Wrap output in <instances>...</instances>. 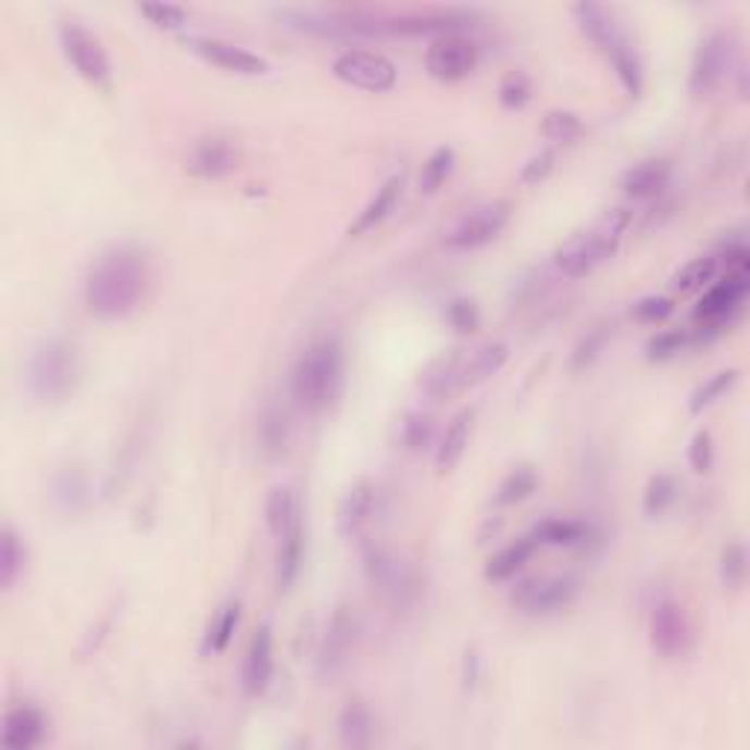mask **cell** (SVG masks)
I'll use <instances>...</instances> for the list:
<instances>
[{
    "label": "cell",
    "mask_w": 750,
    "mask_h": 750,
    "mask_svg": "<svg viewBox=\"0 0 750 750\" xmlns=\"http://www.w3.org/2000/svg\"><path fill=\"white\" fill-rule=\"evenodd\" d=\"M577 596L575 577H542V580H530L516 592V604L530 613V616H549L558 610H566Z\"/></svg>",
    "instance_id": "2e32d148"
},
{
    "label": "cell",
    "mask_w": 750,
    "mask_h": 750,
    "mask_svg": "<svg viewBox=\"0 0 750 750\" xmlns=\"http://www.w3.org/2000/svg\"><path fill=\"white\" fill-rule=\"evenodd\" d=\"M366 572H370V580H373L375 587L387 592V596L399 598L411 589V572H408V566L385 549H366Z\"/></svg>",
    "instance_id": "44dd1931"
},
{
    "label": "cell",
    "mask_w": 750,
    "mask_h": 750,
    "mask_svg": "<svg viewBox=\"0 0 750 750\" xmlns=\"http://www.w3.org/2000/svg\"><path fill=\"white\" fill-rule=\"evenodd\" d=\"M739 48L730 33H712L698 45L689 74V91L703 97L722 86L724 79L739 71Z\"/></svg>",
    "instance_id": "5b68a950"
},
{
    "label": "cell",
    "mask_w": 750,
    "mask_h": 750,
    "mask_svg": "<svg viewBox=\"0 0 750 750\" xmlns=\"http://www.w3.org/2000/svg\"><path fill=\"white\" fill-rule=\"evenodd\" d=\"M50 499L62 513H79L91 499V487H88L86 472L77 466H65L53 475L50 484Z\"/></svg>",
    "instance_id": "484cf974"
},
{
    "label": "cell",
    "mask_w": 750,
    "mask_h": 750,
    "mask_svg": "<svg viewBox=\"0 0 750 750\" xmlns=\"http://www.w3.org/2000/svg\"><path fill=\"white\" fill-rule=\"evenodd\" d=\"M537 472H534V466H516L513 472H508L504 478H501L499 490H496V504H501V508H508V504H520V501H525L530 496V492L537 490Z\"/></svg>",
    "instance_id": "74e56055"
},
{
    "label": "cell",
    "mask_w": 750,
    "mask_h": 750,
    "mask_svg": "<svg viewBox=\"0 0 750 750\" xmlns=\"http://www.w3.org/2000/svg\"><path fill=\"white\" fill-rule=\"evenodd\" d=\"M461 349L434 358L432 364L423 370V375H420V390L425 396H434V399H446L454 390H461Z\"/></svg>",
    "instance_id": "603a6c76"
},
{
    "label": "cell",
    "mask_w": 750,
    "mask_h": 750,
    "mask_svg": "<svg viewBox=\"0 0 750 750\" xmlns=\"http://www.w3.org/2000/svg\"><path fill=\"white\" fill-rule=\"evenodd\" d=\"M446 317L452 323V328L458 335H472L475 328L482 326V311H478V302L470 297H454L449 305H446Z\"/></svg>",
    "instance_id": "f6af8a7d"
},
{
    "label": "cell",
    "mask_w": 750,
    "mask_h": 750,
    "mask_svg": "<svg viewBox=\"0 0 750 750\" xmlns=\"http://www.w3.org/2000/svg\"><path fill=\"white\" fill-rule=\"evenodd\" d=\"M48 733V718L39 707L33 703H18L7 710L3 718V748L7 750H29L45 741Z\"/></svg>",
    "instance_id": "ac0fdd59"
},
{
    "label": "cell",
    "mask_w": 750,
    "mask_h": 750,
    "mask_svg": "<svg viewBox=\"0 0 750 750\" xmlns=\"http://www.w3.org/2000/svg\"><path fill=\"white\" fill-rule=\"evenodd\" d=\"M375 504V487L370 482L352 484L337 508V534L340 537H352L358 530L364 528L370 513H373Z\"/></svg>",
    "instance_id": "cb8c5ba5"
},
{
    "label": "cell",
    "mask_w": 750,
    "mask_h": 750,
    "mask_svg": "<svg viewBox=\"0 0 750 750\" xmlns=\"http://www.w3.org/2000/svg\"><path fill=\"white\" fill-rule=\"evenodd\" d=\"M745 580H748V549L741 539H733L722 551V584L727 589H741Z\"/></svg>",
    "instance_id": "60d3db41"
},
{
    "label": "cell",
    "mask_w": 750,
    "mask_h": 750,
    "mask_svg": "<svg viewBox=\"0 0 750 750\" xmlns=\"http://www.w3.org/2000/svg\"><path fill=\"white\" fill-rule=\"evenodd\" d=\"M554 171V150H539V153H534L528 159V162L522 164V171H520V183L522 185H537V183H542L546 176Z\"/></svg>",
    "instance_id": "816d5d0a"
},
{
    "label": "cell",
    "mask_w": 750,
    "mask_h": 750,
    "mask_svg": "<svg viewBox=\"0 0 750 750\" xmlns=\"http://www.w3.org/2000/svg\"><path fill=\"white\" fill-rule=\"evenodd\" d=\"M537 549H539V542L530 537V534L528 537H520L516 542H510V546H504V549L496 551V554L487 560L484 575L490 577V580H508V577L516 575V572H520V568L534 558V551Z\"/></svg>",
    "instance_id": "f546056e"
},
{
    "label": "cell",
    "mask_w": 750,
    "mask_h": 750,
    "mask_svg": "<svg viewBox=\"0 0 750 750\" xmlns=\"http://www.w3.org/2000/svg\"><path fill=\"white\" fill-rule=\"evenodd\" d=\"M259 442L261 452L267 458H282L288 452L290 442V420L288 411L279 404H267L259 416Z\"/></svg>",
    "instance_id": "83f0119b"
},
{
    "label": "cell",
    "mask_w": 750,
    "mask_h": 750,
    "mask_svg": "<svg viewBox=\"0 0 750 750\" xmlns=\"http://www.w3.org/2000/svg\"><path fill=\"white\" fill-rule=\"evenodd\" d=\"M238 622H241V601H226V604L217 610V616H214V622L209 625V630H205L202 654H223V651L229 648L235 630H238Z\"/></svg>",
    "instance_id": "d6a6232c"
},
{
    "label": "cell",
    "mask_w": 750,
    "mask_h": 750,
    "mask_svg": "<svg viewBox=\"0 0 750 750\" xmlns=\"http://www.w3.org/2000/svg\"><path fill=\"white\" fill-rule=\"evenodd\" d=\"M185 48L202 57L205 62L232 71V74H243V77H264L270 71V62L252 50L232 45L226 39H214V36H185Z\"/></svg>",
    "instance_id": "7c38bea8"
},
{
    "label": "cell",
    "mask_w": 750,
    "mask_h": 750,
    "mask_svg": "<svg viewBox=\"0 0 750 750\" xmlns=\"http://www.w3.org/2000/svg\"><path fill=\"white\" fill-rule=\"evenodd\" d=\"M718 264H722V259H715V255H703V259H692V261H689V264H684V267L674 273V288L684 290V293H689V290L703 288L707 282L715 279V273H718Z\"/></svg>",
    "instance_id": "ab89813d"
},
{
    "label": "cell",
    "mask_w": 750,
    "mask_h": 750,
    "mask_svg": "<svg viewBox=\"0 0 750 750\" xmlns=\"http://www.w3.org/2000/svg\"><path fill=\"white\" fill-rule=\"evenodd\" d=\"M739 370H718L712 373L703 385L695 387V393L689 396V411L692 414H701L703 408H710L712 402H718L724 393H730L733 385L739 382Z\"/></svg>",
    "instance_id": "f35d334b"
},
{
    "label": "cell",
    "mask_w": 750,
    "mask_h": 750,
    "mask_svg": "<svg viewBox=\"0 0 750 750\" xmlns=\"http://www.w3.org/2000/svg\"><path fill=\"white\" fill-rule=\"evenodd\" d=\"M302 549H305V542H302V525H297L290 534H285V537L279 539V554H276V587H279L282 592H288V589L293 587V580L299 577V568H302Z\"/></svg>",
    "instance_id": "e575fe53"
},
{
    "label": "cell",
    "mask_w": 750,
    "mask_h": 750,
    "mask_svg": "<svg viewBox=\"0 0 750 750\" xmlns=\"http://www.w3.org/2000/svg\"><path fill=\"white\" fill-rule=\"evenodd\" d=\"M674 311V299L672 297H642L634 305V314L639 323H660Z\"/></svg>",
    "instance_id": "f5cc1de1"
},
{
    "label": "cell",
    "mask_w": 750,
    "mask_h": 750,
    "mask_svg": "<svg viewBox=\"0 0 750 750\" xmlns=\"http://www.w3.org/2000/svg\"><path fill=\"white\" fill-rule=\"evenodd\" d=\"M607 337H610L607 326H596L587 337H580V343H577L575 352H572V366H575V370H584V366L592 364L598 358V352L604 349Z\"/></svg>",
    "instance_id": "c3c4849f"
},
{
    "label": "cell",
    "mask_w": 750,
    "mask_h": 750,
    "mask_svg": "<svg viewBox=\"0 0 750 750\" xmlns=\"http://www.w3.org/2000/svg\"><path fill=\"white\" fill-rule=\"evenodd\" d=\"M530 537L537 539L539 546L575 549V546L589 542V537H592V525L580 520H560V516H549V520H542L537 528L530 530Z\"/></svg>",
    "instance_id": "4316f807"
},
{
    "label": "cell",
    "mask_w": 750,
    "mask_h": 750,
    "mask_svg": "<svg viewBox=\"0 0 750 750\" xmlns=\"http://www.w3.org/2000/svg\"><path fill=\"white\" fill-rule=\"evenodd\" d=\"M651 645L665 660L684 657L692 645V627H689L686 610L672 598L660 601L651 613Z\"/></svg>",
    "instance_id": "4fadbf2b"
},
{
    "label": "cell",
    "mask_w": 750,
    "mask_h": 750,
    "mask_svg": "<svg viewBox=\"0 0 750 750\" xmlns=\"http://www.w3.org/2000/svg\"><path fill=\"white\" fill-rule=\"evenodd\" d=\"M347 382V358L335 337H320L302 355L290 373V393L299 408L311 414L328 411L343 393Z\"/></svg>",
    "instance_id": "7a4b0ae2"
},
{
    "label": "cell",
    "mask_w": 750,
    "mask_h": 750,
    "mask_svg": "<svg viewBox=\"0 0 750 750\" xmlns=\"http://www.w3.org/2000/svg\"><path fill=\"white\" fill-rule=\"evenodd\" d=\"M241 167V147L226 133H205L185 150V171L197 179H223Z\"/></svg>",
    "instance_id": "ba28073f"
},
{
    "label": "cell",
    "mask_w": 750,
    "mask_h": 750,
    "mask_svg": "<svg viewBox=\"0 0 750 750\" xmlns=\"http://www.w3.org/2000/svg\"><path fill=\"white\" fill-rule=\"evenodd\" d=\"M355 636H358L355 616L349 613L347 607H340L335 616H332V622H328L323 645H320L317 672L323 680H332L335 674L343 672V665L349 663V654H352V648H355Z\"/></svg>",
    "instance_id": "9a60e30c"
},
{
    "label": "cell",
    "mask_w": 750,
    "mask_h": 750,
    "mask_svg": "<svg viewBox=\"0 0 750 750\" xmlns=\"http://www.w3.org/2000/svg\"><path fill=\"white\" fill-rule=\"evenodd\" d=\"M630 221H634L630 209L618 205V209L601 214L592 226L575 232L554 252V264H558L560 273L566 279H580V276L592 273L598 264H604L618 250Z\"/></svg>",
    "instance_id": "277c9868"
},
{
    "label": "cell",
    "mask_w": 750,
    "mask_h": 750,
    "mask_svg": "<svg viewBox=\"0 0 750 750\" xmlns=\"http://www.w3.org/2000/svg\"><path fill=\"white\" fill-rule=\"evenodd\" d=\"M59 41L71 65L77 67V74L88 79L91 86L109 88L112 83V62L103 48V41L97 39L91 29H86L77 21H62L59 24Z\"/></svg>",
    "instance_id": "8992f818"
},
{
    "label": "cell",
    "mask_w": 750,
    "mask_h": 750,
    "mask_svg": "<svg viewBox=\"0 0 750 750\" xmlns=\"http://www.w3.org/2000/svg\"><path fill=\"white\" fill-rule=\"evenodd\" d=\"M138 12H141L150 24H155V27L174 29L185 24V10L183 7H174V3H145V7H138Z\"/></svg>",
    "instance_id": "f907efd6"
},
{
    "label": "cell",
    "mask_w": 750,
    "mask_h": 750,
    "mask_svg": "<svg viewBox=\"0 0 750 750\" xmlns=\"http://www.w3.org/2000/svg\"><path fill=\"white\" fill-rule=\"evenodd\" d=\"M472 21L470 10H425V12H404V15H385V33L396 36H449L466 27Z\"/></svg>",
    "instance_id": "5bb4252c"
},
{
    "label": "cell",
    "mask_w": 750,
    "mask_h": 750,
    "mask_svg": "<svg viewBox=\"0 0 750 750\" xmlns=\"http://www.w3.org/2000/svg\"><path fill=\"white\" fill-rule=\"evenodd\" d=\"M580 133H584V124H580V117H577L575 112H568V109H554V112H549V115L542 117V135H546L549 141L568 145V141H575Z\"/></svg>",
    "instance_id": "b9f144b4"
},
{
    "label": "cell",
    "mask_w": 750,
    "mask_h": 750,
    "mask_svg": "<svg viewBox=\"0 0 750 750\" xmlns=\"http://www.w3.org/2000/svg\"><path fill=\"white\" fill-rule=\"evenodd\" d=\"M373 715L366 710L364 701H349L340 715H337V733L347 748H366L373 741Z\"/></svg>",
    "instance_id": "4dcf8cb0"
},
{
    "label": "cell",
    "mask_w": 750,
    "mask_h": 750,
    "mask_svg": "<svg viewBox=\"0 0 750 750\" xmlns=\"http://www.w3.org/2000/svg\"><path fill=\"white\" fill-rule=\"evenodd\" d=\"M402 188H404L402 176L399 174L387 176L385 183L375 188L370 202H366L364 209L358 212L355 223L349 226V235H352V238H361V235H366V232H373L375 226H382V223L390 217V212L396 209L399 197H402Z\"/></svg>",
    "instance_id": "ffe728a7"
},
{
    "label": "cell",
    "mask_w": 750,
    "mask_h": 750,
    "mask_svg": "<svg viewBox=\"0 0 750 750\" xmlns=\"http://www.w3.org/2000/svg\"><path fill=\"white\" fill-rule=\"evenodd\" d=\"M530 77L525 71H510L499 86V103L504 109H522L530 100Z\"/></svg>",
    "instance_id": "bcb514c9"
},
{
    "label": "cell",
    "mask_w": 750,
    "mask_h": 750,
    "mask_svg": "<svg viewBox=\"0 0 750 750\" xmlns=\"http://www.w3.org/2000/svg\"><path fill=\"white\" fill-rule=\"evenodd\" d=\"M264 513H267L270 534L276 539H282L299 525L297 499H293V492H290L288 487H273V490H270Z\"/></svg>",
    "instance_id": "836d02e7"
},
{
    "label": "cell",
    "mask_w": 750,
    "mask_h": 750,
    "mask_svg": "<svg viewBox=\"0 0 750 750\" xmlns=\"http://www.w3.org/2000/svg\"><path fill=\"white\" fill-rule=\"evenodd\" d=\"M750 290V270H727L722 282H715L695 309V323L701 328H722L745 305Z\"/></svg>",
    "instance_id": "30bf717a"
},
{
    "label": "cell",
    "mask_w": 750,
    "mask_h": 750,
    "mask_svg": "<svg viewBox=\"0 0 750 750\" xmlns=\"http://www.w3.org/2000/svg\"><path fill=\"white\" fill-rule=\"evenodd\" d=\"M510 223V202L508 200H490L475 205L472 212H466L461 221L454 223L449 235H446V247L449 250H478L496 241L504 226Z\"/></svg>",
    "instance_id": "9c48e42d"
},
{
    "label": "cell",
    "mask_w": 750,
    "mask_h": 750,
    "mask_svg": "<svg viewBox=\"0 0 750 750\" xmlns=\"http://www.w3.org/2000/svg\"><path fill=\"white\" fill-rule=\"evenodd\" d=\"M270 680H273V630H270V625H261L252 634V642L247 648V660H243V695L247 698H259V695L267 692Z\"/></svg>",
    "instance_id": "e0dca14e"
},
{
    "label": "cell",
    "mask_w": 750,
    "mask_h": 750,
    "mask_svg": "<svg viewBox=\"0 0 750 750\" xmlns=\"http://www.w3.org/2000/svg\"><path fill=\"white\" fill-rule=\"evenodd\" d=\"M454 171V150L452 147H437L428 159H425L423 171H420V179H416V188L420 193H437L446 185V179L452 176Z\"/></svg>",
    "instance_id": "8d00e7d4"
},
{
    "label": "cell",
    "mask_w": 750,
    "mask_h": 750,
    "mask_svg": "<svg viewBox=\"0 0 750 750\" xmlns=\"http://www.w3.org/2000/svg\"><path fill=\"white\" fill-rule=\"evenodd\" d=\"M607 57L613 59V67H616L618 83L625 86L627 95L630 97L642 95V86H645L642 59H639L636 48L630 45V39H627V36H622V39L613 45V48L607 50Z\"/></svg>",
    "instance_id": "1f68e13d"
},
{
    "label": "cell",
    "mask_w": 750,
    "mask_h": 750,
    "mask_svg": "<svg viewBox=\"0 0 750 750\" xmlns=\"http://www.w3.org/2000/svg\"><path fill=\"white\" fill-rule=\"evenodd\" d=\"M24 566H27V549L21 542L18 530L12 525H3V530H0V587H15Z\"/></svg>",
    "instance_id": "d590c367"
},
{
    "label": "cell",
    "mask_w": 750,
    "mask_h": 750,
    "mask_svg": "<svg viewBox=\"0 0 750 750\" xmlns=\"http://www.w3.org/2000/svg\"><path fill=\"white\" fill-rule=\"evenodd\" d=\"M712 463H715V442H712V434L701 428L689 442V466L707 475L712 470Z\"/></svg>",
    "instance_id": "681fc988"
},
{
    "label": "cell",
    "mask_w": 750,
    "mask_h": 750,
    "mask_svg": "<svg viewBox=\"0 0 750 750\" xmlns=\"http://www.w3.org/2000/svg\"><path fill=\"white\" fill-rule=\"evenodd\" d=\"M674 499H677V482L672 475H654L648 487H645L642 508L648 516H660L665 510L672 508Z\"/></svg>",
    "instance_id": "7bdbcfd3"
},
{
    "label": "cell",
    "mask_w": 750,
    "mask_h": 750,
    "mask_svg": "<svg viewBox=\"0 0 750 750\" xmlns=\"http://www.w3.org/2000/svg\"><path fill=\"white\" fill-rule=\"evenodd\" d=\"M472 434V411H461L454 416L452 425L442 434L440 446H437V454H434V463L440 472H452L458 463H461L466 446H470Z\"/></svg>",
    "instance_id": "f1b7e54d"
},
{
    "label": "cell",
    "mask_w": 750,
    "mask_h": 750,
    "mask_svg": "<svg viewBox=\"0 0 750 750\" xmlns=\"http://www.w3.org/2000/svg\"><path fill=\"white\" fill-rule=\"evenodd\" d=\"M83 382V352L65 335L45 337L27 361V387L39 402L57 404L77 393Z\"/></svg>",
    "instance_id": "3957f363"
},
{
    "label": "cell",
    "mask_w": 750,
    "mask_h": 750,
    "mask_svg": "<svg viewBox=\"0 0 750 750\" xmlns=\"http://www.w3.org/2000/svg\"><path fill=\"white\" fill-rule=\"evenodd\" d=\"M510 358V347L501 343V340H490L472 352L470 358H463L461 364V390L466 387H478L482 382H487L490 375H496L501 366L508 364Z\"/></svg>",
    "instance_id": "d4e9b609"
},
{
    "label": "cell",
    "mask_w": 750,
    "mask_h": 750,
    "mask_svg": "<svg viewBox=\"0 0 750 750\" xmlns=\"http://www.w3.org/2000/svg\"><path fill=\"white\" fill-rule=\"evenodd\" d=\"M686 343H689V335L680 332V328H668V332H660L648 340V358L651 361H668L677 352H684Z\"/></svg>",
    "instance_id": "7dc6e473"
},
{
    "label": "cell",
    "mask_w": 750,
    "mask_h": 750,
    "mask_svg": "<svg viewBox=\"0 0 750 750\" xmlns=\"http://www.w3.org/2000/svg\"><path fill=\"white\" fill-rule=\"evenodd\" d=\"M478 65V45L461 33H449L440 39H432L425 50V67L434 79L442 83H458V79L470 77Z\"/></svg>",
    "instance_id": "8fae6325"
},
{
    "label": "cell",
    "mask_w": 750,
    "mask_h": 750,
    "mask_svg": "<svg viewBox=\"0 0 750 750\" xmlns=\"http://www.w3.org/2000/svg\"><path fill=\"white\" fill-rule=\"evenodd\" d=\"M668 179H672V162L660 155V159H645V162L627 167L618 179V188L634 200H648V197L663 193Z\"/></svg>",
    "instance_id": "d6986e66"
},
{
    "label": "cell",
    "mask_w": 750,
    "mask_h": 750,
    "mask_svg": "<svg viewBox=\"0 0 750 750\" xmlns=\"http://www.w3.org/2000/svg\"><path fill=\"white\" fill-rule=\"evenodd\" d=\"M434 440V416L423 411H411L402 420V442L411 452H420Z\"/></svg>",
    "instance_id": "ee69618b"
},
{
    "label": "cell",
    "mask_w": 750,
    "mask_h": 750,
    "mask_svg": "<svg viewBox=\"0 0 750 750\" xmlns=\"http://www.w3.org/2000/svg\"><path fill=\"white\" fill-rule=\"evenodd\" d=\"M332 74L340 83L361 88V91H373V95L390 91L396 86V79H399V71H396V65L385 53L361 48L340 50L335 62H332Z\"/></svg>",
    "instance_id": "52a82bcc"
},
{
    "label": "cell",
    "mask_w": 750,
    "mask_h": 750,
    "mask_svg": "<svg viewBox=\"0 0 750 750\" xmlns=\"http://www.w3.org/2000/svg\"><path fill=\"white\" fill-rule=\"evenodd\" d=\"M150 261L135 243H117L100 252L86 276V305L100 320H121L145 299Z\"/></svg>",
    "instance_id": "6da1fadb"
},
{
    "label": "cell",
    "mask_w": 750,
    "mask_h": 750,
    "mask_svg": "<svg viewBox=\"0 0 750 750\" xmlns=\"http://www.w3.org/2000/svg\"><path fill=\"white\" fill-rule=\"evenodd\" d=\"M463 677H466V686H475V680H478V654L475 651L466 654V674Z\"/></svg>",
    "instance_id": "db71d44e"
},
{
    "label": "cell",
    "mask_w": 750,
    "mask_h": 750,
    "mask_svg": "<svg viewBox=\"0 0 750 750\" xmlns=\"http://www.w3.org/2000/svg\"><path fill=\"white\" fill-rule=\"evenodd\" d=\"M572 15L601 50H610L625 36V29L618 27L616 12L607 10L601 3H577V7H572Z\"/></svg>",
    "instance_id": "7402d4cb"
}]
</instances>
